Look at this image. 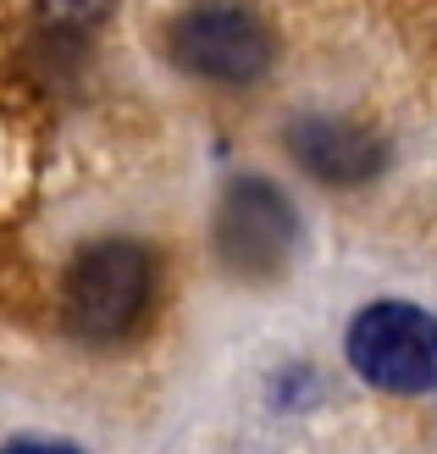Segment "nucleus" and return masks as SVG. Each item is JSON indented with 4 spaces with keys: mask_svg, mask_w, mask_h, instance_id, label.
<instances>
[{
    "mask_svg": "<svg viewBox=\"0 0 437 454\" xmlns=\"http://www.w3.org/2000/svg\"><path fill=\"white\" fill-rule=\"evenodd\" d=\"M117 12V0H39V17L56 28H95Z\"/></svg>",
    "mask_w": 437,
    "mask_h": 454,
    "instance_id": "6",
    "label": "nucleus"
},
{
    "mask_svg": "<svg viewBox=\"0 0 437 454\" xmlns=\"http://www.w3.org/2000/svg\"><path fill=\"white\" fill-rule=\"evenodd\" d=\"M288 155L310 177L338 184V189L371 184V177L387 167V145L377 139V133L360 128V122H338V117H305V122H293L288 128Z\"/></svg>",
    "mask_w": 437,
    "mask_h": 454,
    "instance_id": "5",
    "label": "nucleus"
},
{
    "mask_svg": "<svg viewBox=\"0 0 437 454\" xmlns=\"http://www.w3.org/2000/svg\"><path fill=\"white\" fill-rule=\"evenodd\" d=\"M0 454H83L73 443H39V438H22V443H6Z\"/></svg>",
    "mask_w": 437,
    "mask_h": 454,
    "instance_id": "7",
    "label": "nucleus"
},
{
    "mask_svg": "<svg viewBox=\"0 0 437 454\" xmlns=\"http://www.w3.org/2000/svg\"><path fill=\"white\" fill-rule=\"evenodd\" d=\"M299 244V216L288 206V194L266 177H233L216 211V255L233 278H277L293 261Z\"/></svg>",
    "mask_w": 437,
    "mask_h": 454,
    "instance_id": "4",
    "label": "nucleus"
},
{
    "mask_svg": "<svg viewBox=\"0 0 437 454\" xmlns=\"http://www.w3.org/2000/svg\"><path fill=\"white\" fill-rule=\"evenodd\" d=\"M172 61L205 83H255L271 67V28L238 0H199L172 22Z\"/></svg>",
    "mask_w": 437,
    "mask_h": 454,
    "instance_id": "3",
    "label": "nucleus"
},
{
    "mask_svg": "<svg viewBox=\"0 0 437 454\" xmlns=\"http://www.w3.org/2000/svg\"><path fill=\"white\" fill-rule=\"evenodd\" d=\"M349 366L382 394L437 388V316L410 300H377L349 322Z\"/></svg>",
    "mask_w": 437,
    "mask_h": 454,
    "instance_id": "2",
    "label": "nucleus"
},
{
    "mask_svg": "<svg viewBox=\"0 0 437 454\" xmlns=\"http://www.w3.org/2000/svg\"><path fill=\"white\" fill-rule=\"evenodd\" d=\"M150 294H155L150 249L133 239H100L66 271L61 316L73 327V338H83V344H117V338H128L144 322Z\"/></svg>",
    "mask_w": 437,
    "mask_h": 454,
    "instance_id": "1",
    "label": "nucleus"
}]
</instances>
